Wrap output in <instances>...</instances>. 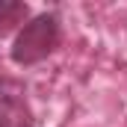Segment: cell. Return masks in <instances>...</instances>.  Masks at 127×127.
Returning <instances> with one entry per match:
<instances>
[{
    "label": "cell",
    "mask_w": 127,
    "mask_h": 127,
    "mask_svg": "<svg viewBox=\"0 0 127 127\" xmlns=\"http://www.w3.org/2000/svg\"><path fill=\"white\" fill-rule=\"evenodd\" d=\"M0 92H3V83H0Z\"/></svg>",
    "instance_id": "3"
},
{
    "label": "cell",
    "mask_w": 127,
    "mask_h": 127,
    "mask_svg": "<svg viewBox=\"0 0 127 127\" xmlns=\"http://www.w3.org/2000/svg\"><path fill=\"white\" fill-rule=\"evenodd\" d=\"M59 41V21L56 15H38L27 21L21 32L12 41V59L18 65H32L38 59H44Z\"/></svg>",
    "instance_id": "1"
},
{
    "label": "cell",
    "mask_w": 127,
    "mask_h": 127,
    "mask_svg": "<svg viewBox=\"0 0 127 127\" xmlns=\"http://www.w3.org/2000/svg\"><path fill=\"white\" fill-rule=\"evenodd\" d=\"M21 15H27L24 3H18V0H0V30L6 24H12L15 18H21Z\"/></svg>",
    "instance_id": "2"
}]
</instances>
